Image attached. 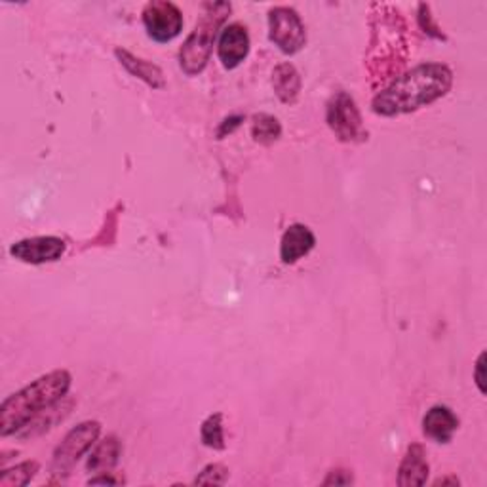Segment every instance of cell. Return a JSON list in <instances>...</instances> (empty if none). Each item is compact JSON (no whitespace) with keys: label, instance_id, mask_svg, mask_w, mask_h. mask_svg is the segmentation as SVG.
<instances>
[{"label":"cell","instance_id":"cell-1","mask_svg":"<svg viewBox=\"0 0 487 487\" xmlns=\"http://www.w3.org/2000/svg\"><path fill=\"white\" fill-rule=\"evenodd\" d=\"M407 58L409 37L402 12L387 3H373L370 6V44L364 61L370 86L381 92L402 75Z\"/></svg>","mask_w":487,"mask_h":487},{"label":"cell","instance_id":"cell-2","mask_svg":"<svg viewBox=\"0 0 487 487\" xmlns=\"http://www.w3.org/2000/svg\"><path fill=\"white\" fill-rule=\"evenodd\" d=\"M454 84V73L444 63H423L392 80L371 101L379 117H400L415 113L442 99Z\"/></svg>","mask_w":487,"mask_h":487},{"label":"cell","instance_id":"cell-3","mask_svg":"<svg viewBox=\"0 0 487 487\" xmlns=\"http://www.w3.org/2000/svg\"><path fill=\"white\" fill-rule=\"evenodd\" d=\"M70 385H73L70 373L67 370H56L8 396L0 406V436L6 438L22 432L37 415L61 402Z\"/></svg>","mask_w":487,"mask_h":487},{"label":"cell","instance_id":"cell-4","mask_svg":"<svg viewBox=\"0 0 487 487\" xmlns=\"http://www.w3.org/2000/svg\"><path fill=\"white\" fill-rule=\"evenodd\" d=\"M230 10V3L202 5L201 20H198L182 52H179V65H182L185 75L194 77L206 69L213 52V42L218 39L220 29L225 25Z\"/></svg>","mask_w":487,"mask_h":487},{"label":"cell","instance_id":"cell-5","mask_svg":"<svg viewBox=\"0 0 487 487\" xmlns=\"http://www.w3.org/2000/svg\"><path fill=\"white\" fill-rule=\"evenodd\" d=\"M101 435V423L98 421H84L77 425L73 430L67 432V436L53 451L52 459V474L63 478L69 476L75 464L98 444Z\"/></svg>","mask_w":487,"mask_h":487},{"label":"cell","instance_id":"cell-6","mask_svg":"<svg viewBox=\"0 0 487 487\" xmlns=\"http://www.w3.org/2000/svg\"><path fill=\"white\" fill-rule=\"evenodd\" d=\"M326 122L335 137L342 143H360L368 139L362 115H360L354 98L342 92V89L330 98L326 107Z\"/></svg>","mask_w":487,"mask_h":487},{"label":"cell","instance_id":"cell-7","mask_svg":"<svg viewBox=\"0 0 487 487\" xmlns=\"http://www.w3.org/2000/svg\"><path fill=\"white\" fill-rule=\"evenodd\" d=\"M268 39L286 56H294L306 44V29L301 15L290 6L268 10Z\"/></svg>","mask_w":487,"mask_h":487},{"label":"cell","instance_id":"cell-8","mask_svg":"<svg viewBox=\"0 0 487 487\" xmlns=\"http://www.w3.org/2000/svg\"><path fill=\"white\" fill-rule=\"evenodd\" d=\"M143 25L149 37L160 44L170 42L183 31V14L168 0H153L143 8Z\"/></svg>","mask_w":487,"mask_h":487},{"label":"cell","instance_id":"cell-9","mask_svg":"<svg viewBox=\"0 0 487 487\" xmlns=\"http://www.w3.org/2000/svg\"><path fill=\"white\" fill-rule=\"evenodd\" d=\"M67 242L60 237H33L17 240L10 246V256L27 265L53 263L63 258Z\"/></svg>","mask_w":487,"mask_h":487},{"label":"cell","instance_id":"cell-10","mask_svg":"<svg viewBox=\"0 0 487 487\" xmlns=\"http://www.w3.org/2000/svg\"><path fill=\"white\" fill-rule=\"evenodd\" d=\"M249 53V34L242 23H230L223 27L220 44H218V56L225 69L232 70L237 69Z\"/></svg>","mask_w":487,"mask_h":487},{"label":"cell","instance_id":"cell-11","mask_svg":"<svg viewBox=\"0 0 487 487\" xmlns=\"http://www.w3.org/2000/svg\"><path fill=\"white\" fill-rule=\"evenodd\" d=\"M314 246H316L314 232L303 223H294L286 229L282 237L280 259L284 265H294L304 256H309Z\"/></svg>","mask_w":487,"mask_h":487},{"label":"cell","instance_id":"cell-12","mask_svg":"<svg viewBox=\"0 0 487 487\" xmlns=\"http://www.w3.org/2000/svg\"><path fill=\"white\" fill-rule=\"evenodd\" d=\"M430 474V464L426 459V449L421 444H411L398 466V485L421 487L426 483Z\"/></svg>","mask_w":487,"mask_h":487},{"label":"cell","instance_id":"cell-13","mask_svg":"<svg viewBox=\"0 0 487 487\" xmlns=\"http://www.w3.org/2000/svg\"><path fill=\"white\" fill-rule=\"evenodd\" d=\"M459 430V417L447 406H435L423 417L425 436L438 444H449Z\"/></svg>","mask_w":487,"mask_h":487},{"label":"cell","instance_id":"cell-14","mask_svg":"<svg viewBox=\"0 0 487 487\" xmlns=\"http://www.w3.org/2000/svg\"><path fill=\"white\" fill-rule=\"evenodd\" d=\"M115 56L120 61V65L128 70L132 77L143 80L147 86H151L155 89H160V88L166 86L164 73H162V69L158 65H155L147 60H141L137 56H134L132 52L122 50V48L115 50Z\"/></svg>","mask_w":487,"mask_h":487},{"label":"cell","instance_id":"cell-15","mask_svg":"<svg viewBox=\"0 0 487 487\" xmlns=\"http://www.w3.org/2000/svg\"><path fill=\"white\" fill-rule=\"evenodd\" d=\"M120 455H122V442L115 435L107 436L101 442H98L96 447L92 449V454H89L86 461V471L96 474L111 473L118 464Z\"/></svg>","mask_w":487,"mask_h":487},{"label":"cell","instance_id":"cell-16","mask_svg":"<svg viewBox=\"0 0 487 487\" xmlns=\"http://www.w3.org/2000/svg\"><path fill=\"white\" fill-rule=\"evenodd\" d=\"M273 88L278 99L286 105H294L301 94V77L292 63H280L273 70Z\"/></svg>","mask_w":487,"mask_h":487},{"label":"cell","instance_id":"cell-17","mask_svg":"<svg viewBox=\"0 0 487 487\" xmlns=\"http://www.w3.org/2000/svg\"><path fill=\"white\" fill-rule=\"evenodd\" d=\"M65 398H67V396H65ZM65 398L61 402H58V404H53L52 407L44 409L41 415H37V417H34L22 432H17V435H20L22 438L39 436V435H42V432L50 430L56 423L63 421L69 415L70 407H73V404H75V400H70V398L65 400Z\"/></svg>","mask_w":487,"mask_h":487},{"label":"cell","instance_id":"cell-18","mask_svg":"<svg viewBox=\"0 0 487 487\" xmlns=\"http://www.w3.org/2000/svg\"><path fill=\"white\" fill-rule=\"evenodd\" d=\"M282 136V124L276 117L259 113L251 118V137L259 145H273Z\"/></svg>","mask_w":487,"mask_h":487},{"label":"cell","instance_id":"cell-19","mask_svg":"<svg viewBox=\"0 0 487 487\" xmlns=\"http://www.w3.org/2000/svg\"><path fill=\"white\" fill-rule=\"evenodd\" d=\"M37 461H23L0 474V487H23L39 473Z\"/></svg>","mask_w":487,"mask_h":487},{"label":"cell","instance_id":"cell-20","mask_svg":"<svg viewBox=\"0 0 487 487\" xmlns=\"http://www.w3.org/2000/svg\"><path fill=\"white\" fill-rule=\"evenodd\" d=\"M201 438L206 447L225 449V430H223V415L213 413L201 426Z\"/></svg>","mask_w":487,"mask_h":487},{"label":"cell","instance_id":"cell-21","mask_svg":"<svg viewBox=\"0 0 487 487\" xmlns=\"http://www.w3.org/2000/svg\"><path fill=\"white\" fill-rule=\"evenodd\" d=\"M417 22H419V27L425 34H428L430 39H436V41H447L445 34L442 33V29L438 27V23L435 22V15H432L430 12V6L428 5H419L417 6Z\"/></svg>","mask_w":487,"mask_h":487},{"label":"cell","instance_id":"cell-22","mask_svg":"<svg viewBox=\"0 0 487 487\" xmlns=\"http://www.w3.org/2000/svg\"><path fill=\"white\" fill-rule=\"evenodd\" d=\"M227 478H229V468L220 463H213V464H208L204 471L196 476L194 483L196 485H223Z\"/></svg>","mask_w":487,"mask_h":487},{"label":"cell","instance_id":"cell-23","mask_svg":"<svg viewBox=\"0 0 487 487\" xmlns=\"http://www.w3.org/2000/svg\"><path fill=\"white\" fill-rule=\"evenodd\" d=\"M351 483H354L352 473L342 471V468H337V471H332L328 474V478L322 482V485H351Z\"/></svg>","mask_w":487,"mask_h":487},{"label":"cell","instance_id":"cell-24","mask_svg":"<svg viewBox=\"0 0 487 487\" xmlns=\"http://www.w3.org/2000/svg\"><path fill=\"white\" fill-rule=\"evenodd\" d=\"M242 122H244V117H240V115H234V117L225 118V120L221 122V126H220V130H218V139H223V137L230 136L234 130L239 128V126H240Z\"/></svg>","mask_w":487,"mask_h":487},{"label":"cell","instance_id":"cell-25","mask_svg":"<svg viewBox=\"0 0 487 487\" xmlns=\"http://www.w3.org/2000/svg\"><path fill=\"white\" fill-rule=\"evenodd\" d=\"M474 381L478 385V390L482 394H485V352H482L476 360V366H474Z\"/></svg>","mask_w":487,"mask_h":487},{"label":"cell","instance_id":"cell-26","mask_svg":"<svg viewBox=\"0 0 487 487\" xmlns=\"http://www.w3.org/2000/svg\"><path fill=\"white\" fill-rule=\"evenodd\" d=\"M88 483L89 485H118V483H124V480L115 476L113 473H99L96 478H92Z\"/></svg>","mask_w":487,"mask_h":487},{"label":"cell","instance_id":"cell-27","mask_svg":"<svg viewBox=\"0 0 487 487\" xmlns=\"http://www.w3.org/2000/svg\"><path fill=\"white\" fill-rule=\"evenodd\" d=\"M461 482L455 478V476H449V478H440L435 482V485H459Z\"/></svg>","mask_w":487,"mask_h":487}]
</instances>
